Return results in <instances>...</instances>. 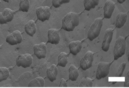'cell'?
I'll use <instances>...</instances> for the list:
<instances>
[{"label": "cell", "instance_id": "6da1fadb", "mask_svg": "<svg viewBox=\"0 0 129 88\" xmlns=\"http://www.w3.org/2000/svg\"><path fill=\"white\" fill-rule=\"evenodd\" d=\"M80 19L79 14L70 12L63 18L61 28L68 32L73 31L79 24Z\"/></svg>", "mask_w": 129, "mask_h": 88}, {"label": "cell", "instance_id": "7a4b0ae2", "mask_svg": "<svg viewBox=\"0 0 129 88\" xmlns=\"http://www.w3.org/2000/svg\"><path fill=\"white\" fill-rule=\"evenodd\" d=\"M103 24L102 18L99 17L94 19L87 32V38L90 41H92L99 36Z\"/></svg>", "mask_w": 129, "mask_h": 88}, {"label": "cell", "instance_id": "3957f363", "mask_svg": "<svg viewBox=\"0 0 129 88\" xmlns=\"http://www.w3.org/2000/svg\"><path fill=\"white\" fill-rule=\"evenodd\" d=\"M126 42L125 38L119 36L116 40L114 48V60H117L121 57L125 53Z\"/></svg>", "mask_w": 129, "mask_h": 88}, {"label": "cell", "instance_id": "277c9868", "mask_svg": "<svg viewBox=\"0 0 129 88\" xmlns=\"http://www.w3.org/2000/svg\"><path fill=\"white\" fill-rule=\"evenodd\" d=\"M113 61L109 63L101 62L98 64L97 68L96 78L100 80L107 77L110 72V66Z\"/></svg>", "mask_w": 129, "mask_h": 88}, {"label": "cell", "instance_id": "5b68a950", "mask_svg": "<svg viewBox=\"0 0 129 88\" xmlns=\"http://www.w3.org/2000/svg\"><path fill=\"white\" fill-rule=\"evenodd\" d=\"M33 58L29 53H25L18 56L16 59V63L18 67L24 68L29 67L33 62Z\"/></svg>", "mask_w": 129, "mask_h": 88}, {"label": "cell", "instance_id": "8992f818", "mask_svg": "<svg viewBox=\"0 0 129 88\" xmlns=\"http://www.w3.org/2000/svg\"><path fill=\"white\" fill-rule=\"evenodd\" d=\"M93 59V53L90 51H88L80 60V67L84 71L89 68L92 66Z\"/></svg>", "mask_w": 129, "mask_h": 88}, {"label": "cell", "instance_id": "52a82bcc", "mask_svg": "<svg viewBox=\"0 0 129 88\" xmlns=\"http://www.w3.org/2000/svg\"><path fill=\"white\" fill-rule=\"evenodd\" d=\"M36 13L38 19L43 22L48 20L51 15V9L48 6H40L37 8Z\"/></svg>", "mask_w": 129, "mask_h": 88}, {"label": "cell", "instance_id": "ba28073f", "mask_svg": "<svg viewBox=\"0 0 129 88\" xmlns=\"http://www.w3.org/2000/svg\"><path fill=\"white\" fill-rule=\"evenodd\" d=\"M22 40V37L20 32L16 30L7 36L6 42L13 46L20 43Z\"/></svg>", "mask_w": 129, "mask_h": 88}, {"label": "cell", "instance_id": "9c48e42d", "mask_svg": "<svg viewBox=\"0 0 129 88\" xmlns=\"http://www.w3.org/2000/svg\"><path fill=\"white\" fill-rule=\"evenodd\" d=\"M113 32L111 28L107 29L105 32L104 38L102 44V49L105 52L109 50L110 44L112 40Z\"/></svg>", "mask_w": 129, "mask_h": 88}, {"label": "cell", "instance_id": "30bf717a", "mask_svg": "<svg viewBox=\"0 0 129 88\" xmlns=\"http://www.w3.org/2000/svg\"><path fill=\"white\" fill-rule=\"evenodd\" d=\"M33 51L34 54L38 59L44 58L46 57L47 53L46 45L44 42L35 44L33 46Z\"/></svg>", "mask_w": 129, "mask_h": 88}, {"label": "cell", "instance_id": "8fae6325", "mask_svg": "<svg viewBox=\"0 0 129 88\" xmlns=\"http://www.w3.org/2000/svg\"><path fill=\"white\" fill-rule=\"evenodd\" d=\"M15 11L9 8H5L0 13V24H7L13 19Z\"/></svg>", "mask_w": 129, "mask_h": 88}, {"label": "cell", "instance_id": "7c38bea8", "mask_svg": "<svg viewBox=\"0 0 129 88\" xmlns=\"http://www.w3.org/2000/svg\"><path fill=\"white\" fill-rule=\"evenodd\" d=\"M48 40L47 43L56 45L60 40V30L55 28H50L48 31Z\"/></svg>", "mask_w": 129, "mask_h": 88}, {"label": "cell", "instance_id": "4fadbf2b", "mask_svg": "<svg viewBox=\"0 0 129 88\" xmlns=\"http://www.w3.org/2000/svg\"><path fill=\"white\" fill-rule=\"evenodd\" d=\"M115 3L111 0H107L105 3L103 8L104 18H110L115 8Z\"/></svg>", "mask_w": 129, "mask_h": 88}, {"label": "cell", "instance_id": "5bb4252c", "mask_svg": "<svg viewBox=\"0 0 129 88\" xmlns=\"http://www.w3.org/2000/svg\"><path fill=\"white\" fill-rule=\"evenodd\" d=\"M70 53L76 55L81 51L82 47V42L79 40L70 42L69 44Z\"/></svg>", "mask_w": 129, "mask_h": 88}, {"label": "cell", "instance_id": "9a60e30c", "mask_svg": "<svg viewBox=\"0 0 129 88\" xmlns=\"http://www.w3.org/2000/svg\"><path fill=\"white\" fill-rule=\"evenodd\" d=\"M58 69L54 64H52L46 70L47 77L51 82H53L57 79Z\"/></svg>", "mask_w": 129, "mask_h": 88}, {"label": "cell", "instance_id": "2e32d148", "mask_svg": "<svg viewBox=\"0 0 129 88\" xmlns=\"http://www.w3.org/2000/svg\"><path fill=\"white\" fill-rule=\"evenodd\" d=\"M24 30L26 33L33 37L36 32L37 28L35 21L33 20L28 21L25 25Z\"/></svg>", "mask_w": 129, "mask_h": 88}, {"label": "cell", "instance_id": "e0dca14e", "mask_svg": "<svg viewBox=\"0 0 129 88\" xmlns=\"http://www.w3.org/2000/svg\"><path fill=\"white\" fill-rule=\"evenodd\" d=\"M127 15L126 13L120 12L117 15L115 22L116 27L120 28L125 24L127 19Z\"/></svg>", "mask_w": 129, "mask_h": 88}, {"label": "cell", "instance_id": "ac0fdd59", "mask_svg": "<svg viewBox=\"0 0 129 88\" xmlns=\"http://www.w3.org/2000/svg\"><path fill=\"white\" fill-rule=\"evenodd\" d=\"M69 79L72 81H76L79 75L78 69L74 65L71 64L69 66Z\"/></svg>", "mask_w": 129, "mask_h": 88}, {"label": "cell", "instance_id": "d6986e66", "mask_svg": "<svg viewBox=\"0 0 129 88\" xmlns=\"http://www.w3.org/2000/svg\"><path fill=\"white\" fill-rule=\"evenodd\" d=\"M45 81L41 77H38L31 80L28 83V87H43Z\"/></svg>", "mask_w": 129, "mask_h": 88}, {"label": "cell", "instance_id": "ffe728a7", "mask_svg": "<svg viewBox=\"0 0 129 88\" xmlns=\"http://www.w3.org/2000/svg\"><path fill=\"white\" fill-rule=\"evenodd\" d=\"M69 55V53H67L64 52L60 53L57 57V65L63 67H65L68 62Z\"/></svg>", "mask_w": 129, "mask_h": 88}, {"label": "cell", "instance_id": "44dd1931", "mask_svg": "<svg viewBox=\"0 0 129 88\" xmlns=\"http://www.w3.org/2000/svg\"><path fill=\"white\" fill-rule=\"evenodd\" d=\"M99 0H84L83 4L85 9L89 11L92 9H94L96 6L98 5Z\"/></svg>", "mask_w": 129, "mask_h": 88}, {"label": "cell", "instance_id": "7402d4cb", "mask_svg": "<svg viewBox=\"0 0 129 88\" xmlns=\"http://www.w3.org/2000/svg\"><path fill=\"white\" fill-rule=\"evenodd\" d=\"M29 0H19V10L23 12H27L29 8Z\"/></svg>", "mask_w": 129, "mask_h": 88}, {"label": "cell", "instance_id": "603a6c76", "mask_svg": "<svg viewBox=\"0 0 129 88\" xmlns=\"http://www.w3.org/2000/svg\"><path fill=\"white\" fill-rule=\"evenodd\" d=\"M10 75L8 68L5 67H0V82L7 80Z\"/></svg>", "mask_w": 129, "mask_h": 88}, {"label": "cell", "instance_id": "cb8c5ba5", "mask_svg": "<svg viewBox=\"0 0 129 88\" xmlns=\"http://www.w3.org/2000/svg\"><path fill=\"white\" fill-rule=\"evenodd\" d=\"M92 80L87 77H84L81 80L79 87H92Z\"/></svg>", "mask_w": 129, "mask_h": 88}, {"label": "cell", "instance_id": "d4e9b609", "mask_svg": "<svg viewBox=\"0 0 129 88\" xmlns=\"http://www.w3.org/2000/svg\"><path fill=\"white\" fill-rule=\"evenodd\" d=\"M71 0H52V4L55 8L59 7L63 4L69 3Z\"/></svg>", "mask_w": 129, "mask_h": 88}, {"label": "cell", "instance_id": "484cf974", "mask_svg": "<svg viewBox=\"0 0 129 88\" xmlns=\"http://www.w3.org/2000/svg\"><path fill=\"white\" fill-rule=\"evenodd\" d=\"M126 66L125 62L122 63L120 65L117 71L115 76V77H121L123 74Z\"/></svg>", "mask_w": 129, "mask_h": 88}, {"label": "cell", "instance_id": "4316f807", "mask_svg": "<svg viewBox=\"0 0 129 88\" xmlns=\"http://www.w3.org/2000/svg\"><path fill=\"white\" fill-rule=\"evenodd\" d=\"M129 71H128L127 73L126 77L125 79V80L123 86L124 87H129Z\"/></svg>", "mask_w": 129, "mask_h": 88}, {"label": "cell", "instance_id": "83f0119b", "mask_svg": "<svg viewBox=\"0 0 129 88\" xmlns=\"http://www.w3.org/2000/svg\"><path fill=\"white\" fill-rule=\"evenodd\" d=\"M58 86L59 87H67V82L64 78H62L61 79Z\"/></svg>", "mask_w": 129, "mask_h": 88}, {"label": "cell", "instance_id": "f1b7e54d", "mask_svg": "<svg viewBox=\"0 0 129 88\" xmlns=\"http://www.w3.org/2000/svg\"><path fill=\"white\" fill-rule=\"evenodd\" d=\"M118 2L120 4H122L125 2L126 0H117Z\"/></svg>", "mask_w": 129, "mask_h": 88}, {"label": "cell", "instance_id": "f546056e", "mask_svg": "<svg viewBox=\"0 0 129 88\" xmlns=\"http://www.w3.org/2000/svg\"><path fill=\"white\" fill-rule=\"evenodd\" d=\"M3 0V1L5 2H7L8 3H9L10 1V0Z\"/></svg>", "mask_w": 129, "mask_h": 88}, {"label": "cell", "instance_id": "4dcf8cb0", "mask_svg": "<svg viewBox=\"0 0 129 88\" xmlns=\"http://www.w3.org/2000/svg\"><path fill=\"white\" fill-rule=\"evenodd\" d=\"M1 1L0 0V7L1 6Z\"/></svg>", "mask_w": 129, "mask_h": 88}, {"label": "cell", "instance_id": "1f68e13d", "mask_svg": "<svg viewBox=\"0 0 129 88\" xmlns=\"http://www.w3.org/2000/svg\"><path fill=\"white\" fill-rule=\"evenodd\" d=\"M1 48V46H0V50Z\"/></svg>", "mask_w": 129, "mask_h": 88}]
</instances>
